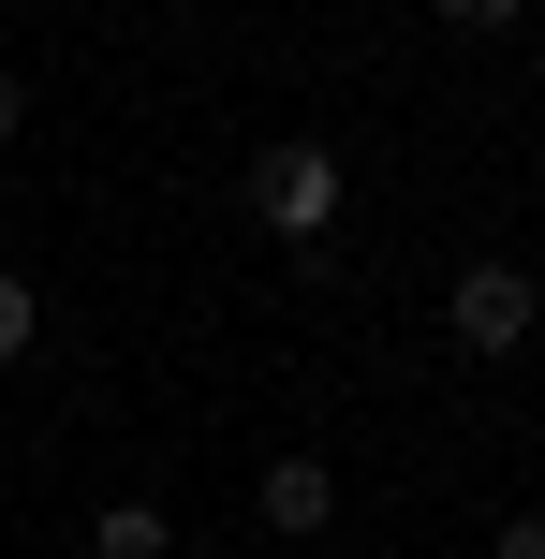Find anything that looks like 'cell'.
<instances>
[{
	"mask_svg": "<svg viewBox=\"0 0 545 559\" xmlns=\"http://www.w3.org/2000/svg\"><path fill=\"white\" fill-rule=\"evenodd\" d=\"M163 559H222V545H163Z\"/></svg>",
	"mask_w": 545,
	"mask_h": 559,
	"instance_id": "9c48e42d",
	"label": "cell"
},
{
	"mask_svg": "<svg viewBox=\"0 0 545 559\" xmlns=\"http://www.w3.org/2000/svg\"><path fill=\"white\" fill-rule=\"evenodd\" d=\"M340 206H354V163H340L324 133L251 147V222L281 236V251H324V236H340Z\"/></svg>",
	"mask_w": 545,
	"mask_h": 559,
	"instance_id": "6da1fadb",
	"label": "cell"
},
{
	"mask_svg": "<svg viewBox=\"0 0 545 559\" xmlns=\"http://www.w3.org/2000/svg\"><path fill=\"white\" fill-rule=\"evenodd\" d=\"M29 338H45V295H29L15 265H0V368H29Z\"/></svg>",
	"mask_w": 545,
	"mask_h": 559,
	"instance_id": "5b68a950",
	"label": "cell"
},
{
	"mask_svg": "<svg viewBox=\"0 0 545 559\" xmlns=\"http://www.w3.org/2000/svg\"><path fill=\"white\" fill-rule=\"evenodd\" d=\"M531 354H545V324H531Z\"/></svg>",
	"mask_w": 545,
	"mask_h": 559,
	"instance_id": "8fae6325",
	"label": "cell"
},
{
	"mask_svg": "<svg viewBox=\"0 0 545 559\" xmlns=\"http://www.w3.org/2000/svg\"><path fill=\"white\" fill-rule=\"evenodd\" d=\"M177 531H163V501H104L88 515V559H163Z\"/></svg>",
	"mask_w": 545,
	"mask_h": 559,
	"instance_id": "277c9868",
	"label": "cell"
},
{
	"mask_svg": "<svg viewBox=\"0 0 545 559\" xmlns=\"http://www.w3.org/2000/svg\"><path fill=\"white\" fill-rule=\"evenodd\" d=\"M428 15H442V29H517L531 0H428Z\"/></svg>",
	"mask_w": 545,
	"mask_h": 559,
	"instance_id": "8992f818",
	"label": "cell"
},
{
	"mask_svg": "<svg viewBox=\"0 0 545 559\" xmlns=\"http://www.w3.org/2000/svg\"><path fill=\"white\" fill-rule=\"evenodd\" d=\"M0 486H15V442H0Z\"/></svg>",
	"mask_w": 545,
	"mask_h": 559,
	"instance_id": "30bf717a",
	"label": "cell"
},
{
	"mask_svg": "<svg viewBox=\"0 0 545 559\" xmlns=\"http://www.w3.org/2000/svg\"><path fill=\"white\" fill-rule=\"evenodd\" d=\"M251 515H265L281 545H310L324 515H340V472H324V456H265V472H251Z\"/></svg>",
	"mask_w": 545,
	"mask_h": 559,
	"instance_id": "3957f363",
	"label": "cell"
},
{
	"mask_svg": "<svg viewBox=\"0 0 545 559\" xmlns=\"http://www.w3.org/2000/svg\"><path fill=\"white\" fill-rule=\"evenodd\" d=\"M487 559H545V515H501V531H487Z\"/></svg>",
	"mask_w": 545,
	"mask_h": 559,
	"instance_id": "52a82bcc",
	"label": "cell"
},
{
	"mask_svg": "<svg viewBox=\"0 0 545 559\" xmlns=\"http://www.w3.org/2000/svg\"><path fill=\"white\" fill-rule=\"evenodd\" d=\"M15 133H29V74L0 59V147H15Z\"/></svg>",
	"mask_w": 545,
	"mask_h": 559,
	"instance_id": "ba28073f",
	"label": "cell"
},
{
	"mask_svg": "<svg viewBox=\"0 0 545 559\" xmlns=\"http://www.w3.org/2000/svg\"><path fill=\"white\" fill-rule=\"evenodd\" d=\"M531 324H545V280L517 251H472L442 280V338H458V354H531Z\"/></svg>",
	"mask_w": 545,
	"mask_h": 559,
	"instance_id": "7a4b0ae2",
	"label": "cell"
}]
</instances>
